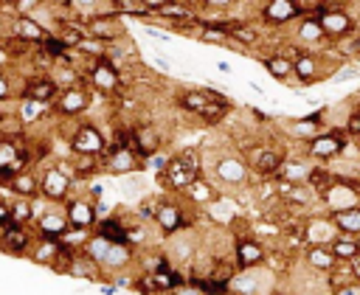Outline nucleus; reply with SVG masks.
<instances>
[{
	"label": "nucleus",
	"mask_w": 360,
	"mask_h": 295,
	"mask_svg": "<svg viewBox=\"0 0 360 295\" xmlns=\"http://www.w3.org/2000/svg\"><path fill=\"white\" fill-rule=\"evenodd\" d=\"M335 256H332V250L329 247H323V244H315V247H309L307 250V264L312 267V270H323V273H332L335 270Z\"/></svg>",
	"instance_id": "obj_23"
},
{
	"label": "nucleus",
	"mask_w": 360,
	"mask_h": 295,
	"mask_svg": "<svg viewBox=\"0 0 360 295\" xmlns=\"http://www.w3.org/2000/svg\"><path fill=\"white\" fill-rule=\"evenodd\" d=\"M208 90H188V93H183L180 96V107L183 110H188V112H194V115H202V110L208 107Z\"/></svg>",
	"instance_id": "obj_26"
},
{
	"label": "nucleus",
	"mask_w": 360,
	"mask_h": 295,
	"mask_svg": "<svg viewBox=\"0 0 360 295\" xmlns=\"http://www.w3.org/2000/svg\"><path fill=\"white\" fill-rule=\"evenodd\" d=\"M8 93H11V90H8V81H6V76H0V101H6Z\"/></svg>",
	"instance_id": "obj_45"
},
{
	"label": "nucleus",
	"mask_w": 360,
	"mask_h": 295,
	"mask_svg": "<svg viewBox=\"0 0 360 295\" xmlns=\"http://www.w3.org/2000/svg\"><path fill=\"white\" fill-rule=\"evenodd\" d=\"M309 174H312V169H307V166H301V163H284L278 177L287 180V183H292V185H298V183L309 180Z\"/></svg>",
	"instance_id": "obj_33"
},
{
	"label": "nucleus",
	"mask_w": 360,
	"mask_h": 295,
	"mask_svg": "<svg viewBox=\"0 0 360 295\" xmlns=\"http://www.w3.org/2000/svg\"><path fill=\"white\" fill-rule=\"evenodd\" d=\"M87 31L93 34V39H104V42H115L121 37V25L115 22L112 14H98V17H90V25Z\"/></svg>",
	"instance_id": "obj_9"
},
{
	"label": "nucleus",
	"mask_w": 360,
	"mask_h": 295,
	"mask_svg": "<svg viewBox=\"0 0 360 295\" xmlns=\"http://www.w3.org/2000/svg\"><path fill=\"white\" fill-rule=\"evenodd\" d=\"M8 225H14L11 222V211H8L6 202H0V228H8Z\"/></svg>",
	"instance_id": "obj_44"
},
{
	"label": "nucleus",
	"mask_w": 360,
	"mask_h": 295,
	"mask_svg": "<svg viewBox=\"0 0 360 295\" xmlns=\"http://www.w3.org/2000/svg\"><path fill=\"white\" fill-rule=\"evenodd\" d=\"M96 163H98V157L76 155V157H73V174H79V177H90V174L96 171Z\"/></svg>",
	"instance_id": "obj_39"
},
{
	"label": "nucleus",
	"mask_w": 360,
	"mask_h": 295,
	"mask_svg": "<svg viewBox=\"0 0 360 295\" xmlns=\"http://www.w3.org/2000/svg\"><path fill=\"white\" fill-rule=\"evenodd\" d=\"M127 261H129V247L127 244H112L110 253H107V258L101 264H107V267H124Z\"/></svg>",
	"instance_id": "obj_38"
},
{
	"label": "nucleus",
	"mask_w": 360,
	"mask_h": 295,
	"mask_svg": "<svg viewBox=\"0 0 360 295\" xmlns=\"http://www.w3.org/2000/svg\"><path fill=\"white\" fill-rule=\"evenodd\" d=\"M65 216H68V222L73 225V228H79V230H87V228H93L96 225V208L87 202V199H70L68 202V211H65Z\"/></svg>",
	"instance_id": "obj_6"
},
{
	"label": "nucleus",
	"mask_w": 360,
	"mask_h": 295,
	"mask_svg": "<svg viewBox=\"0 0 360 295\" xmlns=\"http://www.w3.org/2000/svg\"><path fill=\"white\" fill-rule=\"evenodd\" d=\"M155 222H158L166 233H174L177 228H183V214H180V208H177L174 202H169V205H160V208H158Z\"/></svg>",
	"instance_id": "obj_24"
},
{
	"label": "nucleus",
	"mask_w": 360,
	"mask_h": 295,
	"mask_svg": "<svg viewBox=\"0 0 360 295\" xmlns=\"http://www.w3.org/2000/svg\"><path fill=\"white\" fill-rule=\"evenodd\" d=\"M39 191H42V197L45 199H65L68 197V191H70V174L68 171H62L59 166H53V169H48L42 177H39Z\"/></svg>",
	"instance_id": "obj_3"
},
{
	"label": "nucleus",
	"mask_w": 360,
	"mask_h": 295,
	"mask_svg": "<svg viewBox=\"0 0 360 295\" xmlns=\"http://www.w3.org/2000/svg\"><path fill=\"white\" fill-rule=\"evenodd\" d=\"M90 79H93V84L101 87L104 93H112V90L121 84L118 67H115L112 62H107V59H90Z\"/></svg>",
	"instance_id": "obj_4"
},
{
	"label": "nucleus",
	"mask_w": 360,
	"mask_h": 295,
	"mask_svg": "<svg viewBox=\"0 0 360 295\" xmlns=\"http://www.w3.org/2000/svg\"><path fill=\"white\" fill-rule=\"evenodd\" d=\"M326 34H323V28H321V22L315 20V17H304V22L298 25V39L301 42H321Z\"/></svg>",
	"instance_id": "obj_31"
},
{
	"label": "nucleus",
	"mask_w": 360,
	"mask_h": 295,
	"mask_svg": "<svg viewBox=\"0 0 360 295\" xmlns=\"http://www.w3.org/2000/svg\"><path fill=\"white\" fill-rule=\"evenodd\" d=\"M37 225H39V233H42L45 239H62V236L68 233V228H70L68 216L59 214V211H45V214L37 219Z\"/></svg>",
	"instance_id": "obj_13"
},
{
	"label": "nucleus",
	"mask_w": 360,
	"mask_h": 295,
	"mask_svg": "<svg viewBox=\"0 0 360 295\" xmlns=\"http://www.w3.org/2000/svg\"><path fill=\"white\" fill-rule=\"evenodd\" d=\"M20 129H22V118H20V112H8V115H0V132L3 135H20Z\"/></svg>",
	"instance_id": "obj_40"
},
{
	"label": "nucleus",
	"mask_w": 360,
	"mask_h": 295,
	"mask_svg": "<svg viewBox=\"0 0 360 295\" xmlns=\"http://www.w3.org/2000/svg\"><path fill=\"white\" fill-rule=\"evenodd\" d=\"M70 149H73V155L101 157V155H107V152H104V149H107V140H104V135H101L96 126L84 124V126H79V129L73 132V138H70Z\"/></svg>",
	"instance_id": "obj_2"
},
{
	"label": "nucleus",
	"mask_w": 360,
	"mask_h": 295,
	"mask_svg": "<svg viewBox=\"0 0 360 295\" xmlns=\"http://www.w3.org/2000/svg\"><path fill=\"white\" fill-rule=\"evenodd\" d=\"M332 219H335V228H338L343 236L360 233V208H340Z\"/></svg>",
	"instance_id": "obj_21"
},
{
	"label": "nucleus",
	"mask_w": 360,
	"mask_h": 295,
	"mask_svg": "<svg viewBox=\"0 0 360 295\" xmlns=\"http://www.w3.org/2000/svg\"><path fill=\"white\" fill-rule=\"evenodd\" d=\"M39 115H42V104H37V101H28V98H25V104H22V110H20L22 124H25V121H31V118H39Z\"/></svg>",
	"instance_id": "obj_41"
},
{
	"label": "nucleus",
	"mask_w": 360,
	"mask_h": 295,
	"mask_svg": "<svg viewBox=\"0 0 360 295\" xmlns=\"http://www.w3.org/2000/svg\"><path fill=\"white\" fill-rule=\"evenodd\" d=\"M264 67H267V73H270L273 79H290V76H292V62H290L287 56H281V53L267 56V59H264Z\"/></svg>",
	"instance_id": "obj_29"
},
{
	"label": "nucleus",
	"mask_w": 360,
	"mask_h": 295,
	"mask_svg": "<svg viewBox=\"0 0 360 295\" xmlns=\"http://www.w3.org/2000/svg\"><path fill=\"white\" fill-rule=\"evenodd\" d=\"M59 253H62V242H56V239H42V242L34 247V261H39V264H53Z\"/></svg>",
	"instance_id": "obj_28"
},
{
	"label": "nucleus",
	"mask_w": 360,
	"mask_h": 295,
	"mask_svg": "<svg viewBox=\"0 0 360 295\" xmlns=\"http://www.w3.org/2000/svg\"><path fill=\"white\" fill-rule=\"evenodd\" d=\"M225 39V31H219V28H205L202 31V42H222Z\"/></svg>",
	"instance_id": "obj_43"
},
{
	"label": "nucleus",
	"mask_w": 360,
	"mask_h": 295,
	"mask_svg": "<svg viewBox=\"0 0 360 295\" xmlns=\"http://www.w3.org/2000/svg\"><path fill=\"white\" fill-rule=\"evenodd\" d=\"M329 250H332V256L335 258H346V261H352V258H357L360 256V242L354 239V236H335L332 242H329Z\"/></svg>",
	"instance_id": "obj_20"
},
{
	"label": "nucleus",
	"mask_w": 360,
	"mask_h": 295,
	"mask_svg": "<svg viewBox=\"0 0 360 295\" xmlns=\"http://www.w3.org/2000/svg\"><path fill=\"white\" fill-rule=\"evenodd\" d=\"M14 37L17 39H22V42H45L48 39V34H45V28L34 20V17H17L14 20Z\"/></svg>",
	"instance_id": "obj_16"
},
{
	"label": "nucleus",
	"mask_w": 360,
	"mask_h": 295,
	"mask_svg": "<svg viewBox=\"0 0 360 295\" xmlns=\"http://www.w3.org/2000/svg\"><path fill=\"white\" fill-rule=\"evenodd\" d=\"M8 211H11V222L14 225H25L28 219H34V208H31V199H14L11 205H8Z\"/></svg>",
	"instance_id": "obj_34"
},
{
	"label": "nucleus",
	"mask_w": 360,
	"mask_h": 295,
	"mask_svg": "<svg viewBox=\"0 0 360 295\" xmlns=\"http://www.w3.org/2000/svg\"><path fill=\"white\" fill-rule=\"evenodd\" d=\"M326 278H329V287H335L338 292H340L343 287H349V284H352V287H360L357 270H354V267H349V264H346L343 270H338V267H335L332 273H326Z\"/></svg>",
	"instance_id": "obj_27"
},
{
	"label": "nucleus",
	"mask_w": 360,
	"mask_h": 295,
	"mask_svg": "<svg viewBox=\"0 0 360 295\" xmlns=\"http://www.w3.org/2000/svg\"><path fill=\"white\" fill-rule=\"evenodd\" d=\"M309 185H315L321 194H326L329 188H335L338 185V180L329 174V171H323V169H312V174H309V180H307Z\"/></svg>",
	"instance_id": "obj_36"
},
{
	"label": "nucleus",
	"mask_w": 360,
	"mask_h": 295,
	"mask_svg": "<svg viewBox=\"0 0 360 295\" xmlns=\"http://www.w3.org/2000/svg\"><path fill=\"white\" fill-rule=\"evenodd\" d=\"M245 174H248V169H245V163L236 160V157H222V160L217 163V177H219L222 183H228V185L245 183Z\"/></svg>",
	"instance_id": "obj_17"
},
{
	"label": "nucleus",
	"mask_w": 360,
	"mask_h": 295,
	"mask_svg": "<svg viewBox=\"0 0 360 295\" xmlns=\"http://www.w3.org/2000/svg\"><path fill=\"white\" fill-rule=\"evenodd\" d=\"M346 129H349L352 135H360V107H354V112L346 118Z\"/></svg>",
	"instance_id": "obj_42"
},
{
	"label": "nucleus",
	"mask_w": 360,
	"mask_h": 295,
	"mask_svg": "<svg viewBox=\"0 0 360 295\" xmlns=\"http://www.w3.org/2000/svg\"><path fill=\"white\" fill-rule=\"evenodd\" d=\"M28 244H31V236H28V230H25V228H20V225H8V228H3L0 247H3L6 253L20 256V253H25V250H28Z\"/></svg>",
	"instance_id": "obj_14"
},
{
	"label": "nucleus",
	"mask_w": 360,
	"mask_h": 295,
	"mask_svg": "<svg viewBox=\"0 0 360 295\" xmlns=\"http://www.w3.org/2000/svg\"><path fill=\"white\" fill-rule=\"evenodd\" d=\"M292 73L301 79V81H315V73H318V62H315V56H309V53H301L295 62H292Z\"/></svg>",
	"instance_id": "obj_30"
},
{
	"label": "nucleus",
	"mask_w": 360,
	"mask_h": 295,
	"mask_svg": "<svg viewBox=\"0 0 360 295\" xmlns=\"http://www.w3.org/2000/svg\"><path fill=\"white\" fill-rule=\"evenodd\" d=\"M301 14H304V6H301V3H292V0H273V3H267L264 11H262V17H264L267 22H273V25L290 22V20L301 17Z\"/></svg>",
	"instance_id": "obj_5"
},
{
	"label": "nucleus",
	"mask_w": 360,
	"mask_h": 295,
	"mask_svg": "<svg viewBox=\"0 0 360 295\" xmlns=\"http://www.w3.org/2000/svg\"><path fill=\"white\" fill-rule=\"evenodd\" d=\"M318 22H321V28H323L326 37H343V34H349L352 25H354L346 11H332V8H326V11L318 17Z\"/></svg>",
	"instance_id": "obj_8"
},
{
	"label": "nucleus",
	"mask_w": 360,
	"mask_h": 295,
	"mask_svg": "<svg viewBox=\"0 0 360 295\" xmlns=\"http://www.w3.org/2000/svg\"><path fill=\"white\" fill-rule=\"evenodd\" d=\"M104 166H107L110 171H115V174H129V171L141 169V163H138V160L132 157V152H129L127 146L110 149V152L104 155Z\"/></svg>",
	"instance_id": "obj_12"
},
{
	"label": "nucleus",
	"mask_w": 360,
	"mask_h": 295,
	"mask_svg": "<svg viewBox=\"0 0 360 295\" xmlns=\"http://www.w3.org/2000/svg\"><path fill=\"white\" fill-rule=\"evenodd\" d=\"M98 236L107 239L110 244H127V230L121 219H101L98 222Z\"/></svg>",
	"instance_id": "obj_25"
},
{
	"label": "nucleus",
	"mask_w": 360,
	"mask_h": 295,
	"mask_svg": "<svg viewBox=\"0 0 360 295\" xmlns=\"http://www.w3.org/2000/svg\"><path fill=\"white\" fill-rule=\"evenodd\" d=\"M129 146H132L135 155L152 157V155L160 149V135H158L152 126H138V129L132 132V138H129Z\"/></svg>",
	"instance_id": "obj_7"
},
{
	"label": "nucleus",
	"mask_w": 360,
	"mask_h": 295,
	"mask_svg": "<svg viewBox=\"0 0 360 295\" xmlns=\"http://www.w3.org/2000/svg\"><path fill=\"white\" fill-rule=\"evenodd\" d=\"M281 166H284V157L276 149H259V155L253 160V169L259 174H276V171H281Z\"/></svg>",
	"instance_id": "obj_22"
},
{
	"label": "nucleus",
	"mask_w": 360,
	"mask_h": 295,
	"mask_svg": "<svg viewBox=\"0 0 360 295\" xmlns=\"http://www.w3.org/2000/svg\"><path fill=\"white\" fill-rule=\"evenodd\" d=\"M56 110L62 115H79L87 110V93L79 90V87H65L56 98Z\"/></svg>",
	"instance_id": "obj_10"
},
{
	"label": "nucleus",
	"mask_w": 360,
	"mask_h": 295,
	"mask_svg": "<svg viewBox=\"0 0 360 295\" xmlns=\"http://www.w3.org/2000/svg\"><path fill=\"white\" fill-rule=\"evenodd\" d=\"M8 188H11L20 199H28V197H34V194L39 191V177H37L34 171H20V174H14V177L8 180Z\"/></svg>",
	"instance_id": "obj_19"
},
{
	"label": "nucleus",
	"mask_w": 360,
	"mask_h": 295,
	"mask_svg": "<svg viewBox=\"0 0 360 295\" xmlns=\"http://www.w3.org/2000/svg\"><path fill=\"white\" fill-rule=\"evenodd\" d=\"M233 250H236V264H239L242 270H250V267H256V264L264 261V250H262V244L253 242V239H236Z\"/></svg>",
	"instance_id": "obj_11"
},
{
	"label": "nucleus",
	"mask_w": 360,
	"mask_h": 295,
	"mask_svg": "<svg viewBox=\"0 0 360 295\" xmlns=\"http://www.w3.org/2000/svg\"><path fill=\"white\" fill-rule=\"evenodd\" d=\"M110 247H112V244H110L107 239H101V236H93V239L84 242V253H87V258H93L96 264H101V261L107 258Z\"/></svg>",
	"instance_id": "obj_32"
},
{
	"label": "nucleus",
	"mask_w": 360,
	"mask_h": 295,
	"mask_svg": "<svg viewBox=\"0 0 360 295\" xmlns=\"http://www.w3.org/2000/svg\"><path fill=\"white\" fill-rule=\"evenodd\" d=\"M231 37H233L236 42H242V45H253V42L259 39L256 28H253V25H245V22H236V25H231Z\"/></svg>",
	"instance_id": "obj_37"
},
{
	"label": "nucleus",
	"mask_w": 360,
	"mask_h": 295,
	"mask_svg": "<svg viewBox=\"0 0 360 295\" xmlns=\"http://www.w3.org/2000/svg\"><path fill=\"white\" fill-rule=\"evenodd\" d=\"M163 177L169 183V188H188L194 180H200V160H197V152H183L172 160H166L163 166Z\"/></svg>",
	"instance_id": "obj_1"
},
{
	"label": "nucleus",
	"mask_w": 360,
	"mask_h": 295,
	"mask_svg": "<svg viewBox=\"0 0 360 295\" xmlns=\"http://www.w3.org/2000/svg\"><path fill=\"white\" fill-rule=\"evenodd\" d=\"M56 90H59V84L53 79H34L25 87V98L28 101H37V104H45V101L56 98Z\"/></svg>",
	"instance_id": "obj_18"
},
{
	"label": "nucleus",
	"mask_w": 360,
	"mask_h": 295,
	"mask_svg": "<svg viewBox=\"0 0 360 295\" xmlns=\"http://www.w3.org/2000/svg\"><path fill=\"white\" fill-rule=\"evenodd\" d=\"M354 73H357V67H343L340 70V76H354Z\"/></svg>",
	"instance_id": "obj_46"
},
{
	"label": "nucleus",
	"mask_w": 360,
	"mask_h": 295,
	"mask_svg": "<svg viewBox=\"0 0 360 295\" xmlns=\"http://www.w3.org/2000/svg\"><path fill=\"white\" fill-rule=\"evenodd\" d=\"M340 149H343V140H340L335 132L318 135V138H312V143H309V155L318 157V160H329V157L340 155Z\"/></svg>",
	"instance_id": "obj_15"
},
{
	"label": "nucleus",
	"mask_w": 360,
	"mask_h": 295,
	"mask_svg": "<svg viewBox=\"0 0 360 295\" xmlns=\"http://www.w3.org/2000/svg\"><path fill=\"white\" fill-rule=\"evenodd\" d=\"M186 191L191 194V199H194V202H208V199H217V191H214V188H211V185H208L202 177H200V180H194V183H191Z\"/></svg>",
	"instance_id": "obj_35"
}]
</instances>
